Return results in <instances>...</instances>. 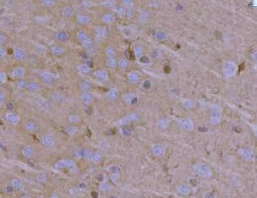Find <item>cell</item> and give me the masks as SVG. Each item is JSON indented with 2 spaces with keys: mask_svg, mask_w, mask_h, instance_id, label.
I'll list each match as a JSON object with an SVG mask.
<instances>
[{
  "mask_svg": "<svg viewBox=\"0 0 257 198\" xmlns=\"http://www.w3.org/2000/svg\"><path fill=\"white\" fill-rule=\"evenodd\" d=\"M41 144H43V146H45L46 148L53 147L56 144L55 137L52 134H50V133L45 134L42 137V138H41Z\"/></svg>",
  "mask_w": 257,
  "mask_h": 198,
  "instance_id": "obj_7",
  "label": "cell"
},
{
  "mask_svg": "<svg viewBox=\"0 0 257 198\" xmlns=\"http://www.w3.org/2000/svg\"><path fill=\"white\" fill-rule=\"evenodd\" d=\"M41 80L44 81V83H45L47 86H54L55 84L57 83V80H58V77L55 73L52 72H47V71L41 73Z\"/></svg>",
  "mask_w": 257,
  "mask_h": 198,
  "instance_id": "obj_4",
  "label": "cell"
},
{
  "mask_svg": "<svg viewBox=\"0 0 257 198\" xmlns=\"http://www.w3.org/2000/svg\"><path fill=\"white\" fill-rule=\"evenodd\" d=\"M105 53L107 55L108 58H115V50L113 49L112 47H107Z\"/></svg>",
  "mask_w": 257,
  "mask_h": 198,
  "instance_id": "obj_41",
  "label": "cell"
},
{
  "mask_svg": "<svg viewBox=\"0 0 257 198\" xmlns=\"http://www.w3.org/2000/svg\"><path fill=\"white\" fill-rule=\"evenodd\" d=\"M115 15L112 13H105L102 15V20L105 23H112L115 22Z\"/></svg>",
  "mask_w": 257,
  "mask_h": 198,
  "instance_id": "obj_30",
  "label": "cell"
},
{
  "mask_svg": "<svg viewBox=\"0 0 257 198\" xmlns=\"http://www.w3.org/2000/svg\"><path fill=\"white\" fill-rule=\"evenodd\" d=\"M118 64H119V67L122 69H127L130 66V61L127 60L126 58H122L119 61Z\"/></svg>",
  "mask_w": 257,
  "mask_h": 198,
  "instance_id": "obj_36",
  "label": "cell"
},
{
  "mask_svg": "<svg viewBox=\"0 0 257 198\" xmlns=\"http://www.w3.org/2000/svg\"><path fill=\"white\" fill-rule=\"evenodd\" d=\"M119 96V91L117 88H112L111 90H109L108 92L106 93V97L111 100V101H114Z\"/></svg>",
  "mask_w": 257,
  "mask_h": 198,
  "instance_id": "obj_26",
  "label": "cell"
},
{
  "mask_svg": "<svg viewBox=\"0 0 257 198\" xmlns=\"http://www.w3.org/2000/svg\"><path fill=\"white\" fill-rule=\"evenodd\" d=\"M5 119L8 124L12 126H16L20 122V116L15 112L6 113L5 114Z\"/></svg>",
  "mask_w": 257,
  "mask_h": 198,
  "instance_id": "obj_6",
  "label": "cell"
},
{
  "mask_svg": "<svg viewBox=\"0 0 257 198\" xmlns=\"http://www.w3.org/2000/svg\"><path fill=\"white\" fill-rule=\"evenodd\" d=\"M139 60H140L141 63H149V58L148 57V56H146L145 55L143 56H141V57Z\"/></svg>",
  "mask_w": 257,
  "mask_h": 198,
  "instance_id": "obj_55",
  "label": "cell"
},
{
  "mask_svg": "<svg viewBox=\"0 0 257 198\" xmlns=\"http://www.w3.org/2000/svg\"><path fill=\"white\" fill-rule=\"evenodd\" d=\"M239 153L241 155V156L247 160V161H253L255 159V155L253 153L252 151L250 149H247V148H242V149H239Z\"/></svg>",
  "mask_w": 257,
  "mask_h": 198,
  "instance_id": "obj_16",
  "label": "cell"
},
{
  "mask_svg": "<svg viewBox=\"0 0 257 198\" xmlns=\"http://www.w3.org/2000/svg\"><path fill=\"white\" fill-rule=\"evenodd\" d=\"M135 116H136V115H135V114H131V115L127 116V117H125L124 119H123V121H122L123 123H121V124H129L130 122L135 121V119H136V117H135Z\"/></svg>",
  "mask_w": 257,
  "mask_h": 198,
  "instance_id": "obj_43",
  "label": "cell"
},
{
  "mask_svg": "<svg viewBox=\"0 0 257 198\" xmlns=\"http://www.w3.org/2000/svg\"><path fill=\"white\" fill-rule=\"evenodd\" d=\"M80 88L82 90V92H90V90H92L93 86L91 85V83H89L88 81H81L80 83Z\"/></svg>",
  "mask_w": 257,
  "mask_h": 198,
  "instance_id": "obj_29",
  "label": "cell"
},
{
  "mask_svg": "<svg viewBox=\"0 0 257 198\" xmlns=\"http://www.w3.org/2000/svg\"><path fill=\"white\" fill-rule=\"evenodd\" d=\"M50 51H51V53L52 55L59 56H62V55H63L66 52V49L63 46H62V45H54L50 48Z\"/></svg>",
  "mask_w": 257,
  "mask_h": 198,
  "instance_id": "obj_14",
  "label": "cell"
},
{
  "mask_svg": "<svg viewBox=\"0 0 257 198\" xmlns=\"http://www.w3.org/2000/svg\"><path fill=\"white\" fill-rule=\"evenodd\" d=\"M42 4L45 5L46 7H52V6H53L56 4V2L53 1V0H45V1L42 2Z\"/></svg>",
  "mask_w": 257,
  "mask_h": 198,
  "instance_id": "obj_48",
  "label": "cell"
},
{
  "mask_svg": "<svg viewBox=\"0 0 257 198\" xmlns=\"http://www.w3.org/2000/svg\"><path fill=\"white\" fill-rule=\"evenodd\" d=\"M7 81V74L6 73L0 71V84H4Z\"/></svg>",
  "mask_w": 257,
  "mask_h": 198,
  "instance_id": "obj_46",
  "label": "cell"
},
{
  "mask_svg": "<svg viewBox=\"0 0 257 198\" xmlns=\"http://www.w3.org/2000/svg\"><path fill=\"white\" fill-rule=\"evenodd\" d=\"M95 33H96V36L99 39H105V38L108 36L109 32L106 27H99L95 30Z\"/></svg>",
  "mask_w": 257,
  "mask_h": 198,
  "instance_id": "obj_24",
  "label": "cell"
},
{
  "mask_svg": "<svg viewBox=\"0 0 257 198\" xmlns=\"http://www.w3.org/2000/svg\"><path fill=\"white\" fill-rule=\"evenodd\" d=\"M135 99V93H128L124 96V100L127 104H131L132 102H134V100Z\"/></svg>",
  "mask_w": 257,
  "mask_h": 198,
  "instance_id": "obj_38",
  "label": "cell"
},
{
  "mask_svg": "<svg viewBox=\"0 0 257 198\" xmlns=\"http://www.w3.org/2000/svg\"><path fill=\"white\" fill-rule=\"evenodd\" d=\"M128 80L132 84L138 83L141 80V73L137 71H131L128 74Z\"/></svg>",
  "mask_w": 257,
  "mask_h": 198,
  "instance_id": "obj_20",
  "label": "cell"
},
{
  "mask_svg": "<svg viewBox=\"0 0 257 198\" xmlns=\"http://www.w3.org/2000/svg\"><path fill=\"white\" fill-rule=\"evenodd\" d=\"M13 56L16 60L20 61V62H23V61H25L27 58V51L23 48L17 47V48H16V49L14 50Z\"/></svg>",
  "mask_w": 257,
  "mask_h": 198,
  "instance_id": "obj_10",
  "label": "cell"
},
{
  "mask_svg": "<svg viewBox=\"0 0 257 198\" xmlns=\"http://www.w3.org/2000/svg\"><path fill=\"white\" fill-rule=\"evenodd\" d=\"M115 9H116V11H117V13L121 14V15H123V14H125V12H126V9H125V7H123V6H117Z\"/></svg>",
  "mask_w": 257,
  "mask_h": 198,
  "instance_id": "obj_51",
  "label": "cell"
},
{
  "mask_svg": "<svg viewBox=\"0 0 257 198\" xmlns=\"http://www.w3.org/2000/svg\"><path fill=\"white\" fill-rule=\"evenodd\" d=\"M222 71L224 75L226 78H230V77L234 76L237 72V65L235 64V63L231 62V61H226L223 64L222 67Z\"/></svg>",
  "mask_w": 257,
  "mask_h": 198,
  "instance_id": "obj_2",
  "label": "cell"
},
{
  "mask_svg": "<svg viewBox=\"0 0 257 198\" xmlns=\"http://www.w3.org/2000/svg\"><path fill=\"white\" fill-rule=\"evenodd\" d=\"M194 169L195 172L202 178H210L212 176V171H211L210 167L206 164H203V163L196 164V165H195Z\"/></svg>",
  "mask_w": 257,
  "mask_h": 198,
  "instance_id": "obj_3",
  "label": "cell"
},
{
  "mask_svg": "<svg viewBox=\"0 0 257 198\" xmlns=\"http://www.w3.org/2000/svg\"><path fill=\"white\" fill-rule=\"evenodd\" d=\"M27 85H28V80L23 79V78L18 79L16 80V84L17 89H19V90H27Z\"/></svg>",
  "mask_w": 257,
  "mask_h": 198,
  "instance_id": "obj_27",
  "label": "cell"
},
{
  "mask_svg": "<svg viewBox=\"0 0 257 198\" xmlns=\"http://www.w3.org/2000/svg\"><path fill=\"white\" fill-rule=\"evenodd\" d=\"M77 20L78 23H80L81 25H87L91 22L90 15H87L84 13H80L77 15Z\"/></svg>",
  "mask_w": 257,
  "mask_h": 198,
  "instance_id": "obj_18",
  "label": "cell"
},
{
  "mask_svg": "<svg viewBox=\"0 0 257 198\" xmlns=\"http://www.w3.org/2000/svg\"><path fill=\"white\" fill-rule=\"evenodd\" d=\"M6 108H7L8 110H9V112H13L12 110L15 108V104H14V103H12V102H9V103H7Z\"/></svg>",
  "mask_w": 257,
  "mask_h": 198,
  "instance_id": "obj_52",
  "label": "cell"
},
{
  "mask_svg": "<svg viewBox=\"0 0 257 198\" xmlns=\"http://www.w3.org/2000/svg\"><path fill=\"white\" fill-rule=\"evenodd\" d=\"M107 65L110 68H114L117 66V61L115 58H108L107 59Z\"/></svg>",
  "mask_w": 257,
  "mask_h": 198,
  "instance_id": "obj_45",
  "label": "cell"
},
{
  "mask_svg": "<svg viewBox=\"0 0 257 198\" xmlns=\"http://www.w3.org/2000/svg\"><path fill=\"white\" fill-rule=\"evenodd\" d=\"M77 70L83 76H87V75H89L91 73V68L87 64H85V63L80 64L77 67Z\"/></svg>",
  "mask_w": 257,
  "mask_h": 198,
  "instance_id": "obj_21",
  "label": "cell"
},
{
  "mask_svg": "<svg viewBox=\"0 0 257 198\" xmlns=\"http://www.w3.org/2000/svg\"><path fill=\"white\" fill-rule=\"evenodd\" d=\"M20 198H32L29 195H23V196H22Z\"/></svg>",
  "mask_w": 257,
  "mask_h": 198,
  "instance_id": "obj_59",
  "label": "cell"
},
{
  "mask_svg": "<svg viewBox=\"0 0 257 198\" xmlns=\"http://www.w3.org/2000/svg\"><path fill=\"white\" fill-rule=\"evenodd\" d=\"M74 13H75L74 9L71 6H70V5H66V6L63 7L62 9H61V15H63V17H65V18L72 17L73 15H74Z\"/></svg>",
  "mask_w": 257,
  "mask_h": 198,
  "instance_id": "obj_19",
  "label": "cell"
},
{
  "mask_svg": "<svg viewBox=\"0 0 257 198\" xmlns=\"http://www.w3.org/2000/svg\"><path fill=\"white\" fill-rule=\"evenodd\" d=\"M102 5H105L106 7L110 8V7H114V5H115V2H113V1H105V2H104V3H102Z\"/></svg>",
  "mask_w": 257,
  "mask_h": 198,
  "instance_id": "obj_53",
  "label": "cell"
},
{
  "mask_svg": "<svg viewBox=\"0 0 257 198\" xmlns=\"http://www.w3.org/2000/svg\"><path fill=\"white\" fill-rule=\"evenodd\" d=\"M77 40L84 46L86 50L89 54L94 55L96 52V49H95V45H94V42L89 37V35L87 34V32L84 31V30H80L77 33Z\"/></svg>",
  "mask_w": 257,
  "mask_h": 198,
  "instance_id": "obj_1",
  "label": "cell"
},
{
  "mask_svg": "<svg viewBox=\"0 0 257 198\" xmlns=\"http://www.w3.org/2000/svg\"><path fill=\"white\" fill-rule=\"evenodd\" d=\"M150 16H151V12L149 10H147V9L142 10L140 15L141 22L147 23L149 21V19H150Z\"/></svg>",
  "mask_w": 257,
  "mask_h": 198,
  "instance_id": "obj_28",
  "label": "cell"
},
{
  "mask_svg": "<svg viewBox=\"0 0 257 198\" xmlns=\"http://www.w3.org/2000/svg\"><path fill=\"white\" fill-rule=\"evenodd\" d=\"M79 121H80V116L78 114H71L69 118V121L70 122L71 124H76Z\"/></svg>",
  "mask_w": 257,
  "mask_h": 198,
  "instance_id": "obj_44",
  "label": "cell"
},
{
  "mask_svg": "<svg viewBox=\"0 0 257 198\" xmlns=\"http://www.w3.org/2000/svg\"><path fill=\"white\" fill-rule=\"evenodd\" d=\"M152 151H153V153L156 156H159V157L163 156V155H165V153H166V149H165V148L163 147L162 145H160V144H156V145L153 146Z\"/></svg>",
  "mask_w": 257,
  "mask_h": 198,
  "instance_id": "obj_23",
  "label": "cell"
},
{
  "mask_svg": "<svg viewBox=\"0 0 257 198\" xmlns=\"http://www.w3.org/2000/svg\"><path fill=\"white\" fill-rule=\"evenodd\" d=\"M94 76L96 80L100 82H105L108 80V73L105 69H98L94 73Z\"/></svg>",
  "mask_w": 257,
  "mask_h": 198,
  "instance_id": "obj_13",
  "label": "cell"
},
{
  "mask_svg": "<svg viewBox=\"0 0 257 198\" xmlns=\"http://www.w3.org/2000/svg\"><path fill=\"white\" fill-rule=\"evenodd\" d=\"M134 53H135V56L137 57L138 59H140L141 56H144V50H143V48L141 46H136L134 50Z\"/></svg>",
  "mask_w": 257,
  "mask_h": 198,
  "instance_id": "obj_34",
  "label": "cell"
},
{
  "mask_svg": "<svg viewBox=\"0 0 257 198\" xmlns=\"http://www.w3.org/2000/svg\"><path fill=\"white\" fill-rule=\"evenodd\" d=\"M167 38H168V34H167L166 32L162 31V30H159L155 33V39L158 41H160V42L167 39Z\"/></svg>",
  "mask_w": 257,
  "mask_h": 198,
  "instance_id": "obj_31",
  "label": "cell"
},
{
  "mask_svg": "<svg viewBox=\"0 0 257 198\" xmlns=\"http://www.w3.org/2000/svg\"><path fill=\"white\" fill-rule=\"evenodd\" d=\"M36 50L39 54L45 55V52H46V48H45V46L43 44H39L36 46Z\"/></svg>",
  "mask_w": 257,
  "mask_h": 198,
  "instance_id": "obj_40",
  "label": "cell"
},
{
  "mask_svg": "<svg viewBox=\"0 0 257 198\" xmlns=\"http://www.w3.org/2000/svg\"><path fill=\"white\" fill-rule=\"evenodd\" d=\"M179 124H180V126H182V128L184 129L185 131H191L193 130V128H194L193 121H192L190 119H189V118L183 119Z\"/></svg>",
  "mask_w": 257,
  "mask_h": 198,
  "instance_id": "obj_17",
  "label": "cell"
},
{
  "mask_svg": "<svg viewBox=\"0 0 257 198\" xmlns=\"http://www.w3.org/2000/svg\"><path fill=\"white\" fill-rule=\"evenodd\" d=\"M27 90L31 92H38L41 90V85L36 80L28 81Z\"/></svg>",
  "mask_w": 257,
  "mask_h": 198,
  "instance_id": "obj_15",
  "label": "cell"
},
{
  "mask_svg": "<svg viewBox=\"0 0 257 198\" xmlns=\"http://www.w3.org/2000/svg\"><path fill=\"white\" fill-rule=\"evenodd\" d=\"M50 198H60L59 197V196L58 195L57 193H55V192H53V193L51 195V196H50Z\"/></svg>",
  "mask_w": 257,
  "mask_h": 198,
  "instance_id": "obj_58",
  "label": "cell"
},
{
  "mask_svg": "<svg viewBox=\"0 0 257 198\" xmlns=\"http://www.w3.org/2000/svg\"><path fill=\"white\" fill-rule=\"evenodd\" d=\"M110 189V186L107 185V184H102L100 186V189H103L104 191H107Z\"/></svg>",
  "mask_w": 257,
  "mask_h": 198,
  "instance_id": "obj_56",
  "label": "cell"
},
{
  "mask_svg": "<svg viewBox=\"0 0 257 198\" xmlns=\"http://www.w3.org/2000/svg\"><path fill=\"white\" fill-rule=\"evenodd\" d=\"M81 99L84 104H89L94 101L95 96L91 92H82L81 94Z\"/></svg>",
  "mask_w": 257,
  "mask_h": 198,
  "instance_id": "obj_22",
  "label": "cell"
},
{
  "mask_svg": "<svg viewBox=\"0 0 257 198\" xmlns=\"http://www.w3.org/2000/svg\"><path fill=\"white\" fill-rule=\"evenodd\" d=\"M22 155L24 158L26 159H33V158L35 157V155H36V150L35 148H34L33 146L31 145H26L24 146L22 150Z\"/></svg>",
  "mask_w": 257,
  "mask_h": 198,
  "instance_id": "obj_8",
  "label": "cell"
},
{
  "mask_svg": "<svg viewBox=\"0 0 257 198\" xmlns=\"http://www.w3.org/2000/svg\"><path fill=\"white\" fill-rule=\"evenodd\" d=\"M6 56V50L0 45V57H5Z\"/></svg>",
  "mask_w": 257,
  "mask_h": 198,
  "instance_id": "obj_54",
  "label": "cell"
},
{
  "mask_svg": "<svg viewBox=\"0 0 257 198\" xmlns=\"http://www.w3.org/2000/svg\"><path fill=\"white\" fill-rule=\"evenodd\" d=\"M183 105L184 106L185 108H195V101H193V100L187 99V100H184V101H183Z\"/></svg>",
  "mask_w": 257,
  "mask_h": 198,
  "instance_id": "obj_35",
  "label": "cell"
},
{
  "mask_svg": "<svg viewBox=\"0 0 257 198\" xmlns=\"http://www.w3.org/2000/svg\"><path fill=\"white\" fill-rule=\"evenodd\" d=\"M65 131H66V133H67L68 135L74 136V135H76V134L77 133V131H78V128H77L76 126H67V127L65 128Z\"/></svg>",
  "mask_w": 257,
  "mask_h": 198,
  "instance_id": "obj_32",
  "label": "cell"
},
{
  "mask_svg": "<svg viewBox=\"0 0 257 198\" xmlns=\"http://www.w3.org/2000/svg\"><path fill=\"white\" fill-rule=\"evenodd\" d=\"M5 36L4 35V34H2V33H0V45L2 46V45H4L5 42Z\"/></svg>",
  "mask_w": 257,
  "mask_h": 198,
  "instance_id": "obj_57",
  "label": "cell"
},
{
  "mask_svg": "<svg viewBox=\"0 0 257 198\" xmlns=\"http://www.w3.org/2000/svg\"><path fill=\"white\" fill-rule=\"evenodd\" d=\"M10 185L13 187L15 190H23V188H24L23 182L21 179H14L11 180Z\"/></svg>",
  "mask_w": 257,
  "mask_h": 198,
  "instance_id": "obj_25",
  "label": "cell"
},
{
  "mask_svg": "<svg viewBox=\"0 0 257 198\" xmlns=\"http://www.w3.org/2000/svg\"><path fill=\"white\" fill-rule=\"evenodd\" d=\"M36 198H45V196H44L43 195H40V196H38Z\"/></svg>",
  "mask_w": 257,
  "mask_h": 198,
  "instance_id": "obj_60",
  "label": "cell"
},
{
  "mask_svg": "<svg viewBox=\"0 0 257 198\" xmlns=\"http://www.w3.org/2000/svg\"><path fill=\"white\" fill-rule=\"evenodd\" d=\"M158 125L159 126H160L161 128H165V127H166L167 125H168V121H167L166 119H162V120H160V121H159Z\"/></svg>",
  "mask_w": 257,
  "mask_h": 198,
  "instance_id": "obj_49",
  "label": "cell"
},
{
  "mask_svg": "<svg viewBox=\"0 0 257 198\" xmlns=\"http://www.w3.org/2000/svg\"><path fill=\"white\" fill-rule=\"evenodd\" d=\"M178 191L180 192L181 194H183V195H187V194L190 193V186L187 185H185V184H182L181 185H179V187H178Z\"/></svg>",
  "mask_w": 257,
  "mask_h": 198,
  "instance_id": "obj_33",
  "label": "cell"
},
{
  "mask_svg": "<svg viewBox=\"0 0 257 198\" xmlns=\"http://www.w3.org/2000/svg\"><path fill=\"white\" fill-rule=\"evenodd\" d=\"M24 129L29 133H36L39 131V125L34 121H28L24 125Z\"/></svg>",
  "mask_w": 257,
  "mask_h": 198,
  "instance_id": "obj_11",
  "label": "cell"
},
{
  "mask_svg": "<svg viewBox=\"0 0 257 198\" xmlns=\"http://www.w3.org/2000/svg\"><path fill=\"white\" fill-rule=\"evenodd\" d=\"M4 190H5V192L6 194H12L15 191V189H14V188L11 186V185H6L5 187V189H4Z\"/></svg>",
  "mask_w": 257,
  "mask_h": 198,
  "instance_id": "obj_47",
  "label": "cell"
},
{
  "mask_svg": "<svg viewBox=\"0 0 257 198\" xmlns=\"http://www.w3.org/2000/svg\"><path fill=\"white\" fill-rule=\"evenodd\" d=\"M91 160L94 162L98 163V162H99L102 160V155H101V154L98 153V152L93 154V155H92V157H91Z\"/></svg>",
  "mask_w": 257,
  "mask_h": 198,
  "instance_id": "obj_42",
  "label": "cell"
},
{
  "mask_svg": "<svg viewBox=\"0 0 257 198\" xmlns=\"http://www.w3.org/2000/svg\"><path fill=\"white\" fill-rule=\"evenodd\" d=\"M36 179L39 183L45 184V182L47 181V176L45 175V173H40L36 176Z\"/></svg>",
  "mask_w": 257,
  "mask_h": 198,
  "instance_id": "obj_39",
  "label": "cell"
},
{
  "mask_svg": "<svg viewBox=\"0 0 257 198\" xmlns=\"http://www.w3.org/2000/svg\"><path fill=\"white\" fill-rule=\"evenodd\" d=\"M6 100V96L4 91L0 90V105H3L5 103Z\"/></svg>",
  "mask_w": 257,
  "mask_h": 198,
  "instance_id": "obj_50",
  "label": "cell"
},
{
  "mask_svg": "<svg viewBox=\"0 0 257 198\" xmlns=\"http://www.w3.org/2000/svg\"><path fill=\"white\" fill-rule=\"evenodd\" d=\"M52 97L57 103H62L64 100V96L61 93H55L52 96Z\"/></svg>",
  "mask_w": 257,
  "mask_h": 198,
  "instance_id": "obj_37",
  "label": "cell"
},
{
  "mask_svg": "<svg viewBox=\"0 0 257 198\" xmlns=\"http://www.w3.org/2000/svg\"><path fill=\"white\" fill-rule=\"evenodd\" d=\"M70 33L65 30H60L55 33V39L59 43H66L70 39Z\"/></svg>",
  "mask_w": 257,
  "mask_h": 198,
  "instance_id": "obj_9",
  "label": "cell"
},
{
  "mask_svg": "<svg viewBox=\"0 0 257 198\" xmlns=\"http://www.w3.org/2000/svg\"><path fill=\"white\" fill-rule=\"evenodd\" d=\"M26 73V69L23 66H17L13 68V70L10 73V75L15 79H22L24 77Z\"/></svg>",
  "mask_w": 257,
  "mask_h": 198,
  "instance_id": "obj_12",
  "label": "cell"
},
{
  "mask_svg": "<svg viewBox=\"0 0 257 198\" xmlns=\"http://www.w3.org/2000/svg\"><path fill=\"white\" fill-rule=\"evenodd\" d=\"M76 167L75 162H73L72 160H60L59 162H57L55 163L54 167L57 170H62V169H73Z\"/></svg>",
  "mask_w": 257,
  "mask_h": 198,
  "instance_id": "obj_5",
  "label": "cell"
}]
</instances>
